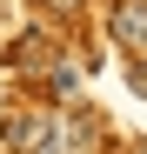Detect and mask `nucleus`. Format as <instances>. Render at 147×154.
<instances>
[{
  "instance_id": "obj_1",
  "label": "nucleus",
  "mask_w": 147,
  "mask_h": 154,
  "mask_svg": "<svg viewBox=\"0 0 147 154\" xmlns=\"http://www.w3.org/2000/svg\"><path fill=\"white\" fill-rule=\"evenodd\" d=\"M107 34L127 47V54H147V0H120L107 14Z\"/></svg>"
},
{
  "instance_id": "obj_2",
  "label": "nucleus",
  "mask_w": 147,
  "mask_h": 154,
  "mask_svg": "<svg viewBox=\"0 0 147 154\" xmlns=\"http://www.w3.org/2000/svg\"><path fill=\"white\" fill-rule=\"evenodd\" d=\"M54 60H60V47L47 40V34H20V40L7 47V67H14V74H47Z\"/></svg>"
},
{
  "instance_id": "obj_3",
  "label": "nucleus",
  "mask_w": 147,
  "mask_h": 154,
  "mask_svg": "<svg viewBox=\"0 0 147 154\" xmlns=\"http://www.w3.org/2000/svg\"><path fill=\"white\" fill-rule=\"evenodd\" d=\"M47 100H54V107H67V100H80V67H74L67 54L47 67Z\"/></svg>"
},
{
  "instance_id": "obj_4",
  "label": "nucleus",
  "mask_w": 147,
  "mask_h": 154,
  "mask_svg": "<svg viewBox=\"0 0 147 154\" xmlns=\"http://www.w3.org/2000/svg\"><path fill=\"white\" fill-rule=\"evenodd\" d=\"M40 7L54 14V20H80V7H87V0H40Z\"/></svg>"
},
{
  "instance_id": "obj_5",
  "label": "nucleus",
  "mask_w": 147,
  "mask_h": 154,
  "mask_svg": "<svg viewBox=\"0 0 147 154\" xmlns=\"http://www.w3.org/2000/svg\"><path fill=\"white\" fill-rule=\"evenodd\" d=\"M127 81H134V87L147 94V60H127Z\"/></svg>"
}]
</instances>
